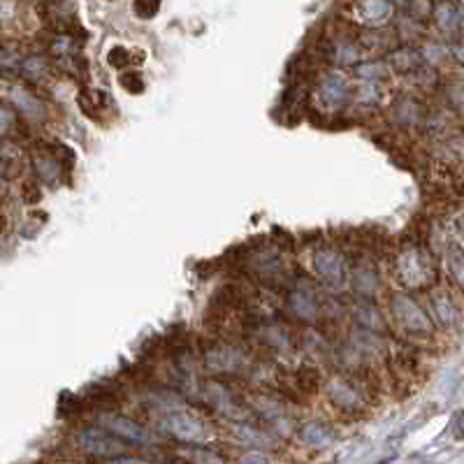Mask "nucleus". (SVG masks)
<instances>
[{"label":"nucleus","instance_id":"11","mask_svg":"<svg viewBox=\"0 0 464 464\" xmlns=\"http://www.w3.org/2000/svg\"><path fill=\"white\" fill-rule=\"evenodd\" d=\"M325 390H328L330 404H332L337 411H341V413H357V411H362L364 404H367V400H364V390L357 386L355 381L343 379V376L330 381Z\"/></svg>","mask_w":464,"mask_h":464},{"label":"nucleus","instance_id":"21","mask_svg":"<svg viewBox=\"0 0 464 464\" xmlns=\"http://www.w3.org/2000/svg\"><path fill=\"white\" fill-rule=\"evenodd\" d=\"M388 63H390V68L395 72H400V75H411L413 70L420 68L422 58L416 49H411V46H400V49H395L388 54Z\"/></svg>","mask_w":464,"mask_h":464},{"label":"nucleus","instance_id":"3","mask_svg":"<svg viewBox=\"0 0 464 464\" xmlns=\"http://www.w3.org/2000/svg\"><path fill=\"white\" fill-rule=\"evenodd\" d=\"M161 429L165 434H170L172 439L188 443V446H204L209 439V427L202 418L193 416L190 411L184 409H175L170 413L161 416Z\"/></svg>","mask_w":464,"mask_h":464},{"label":"nucleus","instance_id":"31","mask_svg":"<svg viewBox=\"0 0 464 464\" xmlns=\"http://www.w3.org/2000/svg\"><path fill=\"white\" fill-rule=\"evenodd\" d=\"M107 61L109 65H114V68H125V65L130 63V51L125 49V46H111L107 51Z\"/></svg>","mask_w":464,"mask_h":464},{"label":"nucleus","instance_id":"26","mask_svg":"<svg viewBox=\"0 0 464 464\" xmlns=\"http://www.w3.org/2000/svg\"><path fill=\"white\" fill-rule=\"evenodd\" d=\"M49 61L44 56H26L21 61V68H19V75H21L26 82H42L49 75Z\"/></svg>","mask_w":464,"mask_h":464},{"label":"nucleus","instance_id":"37","mask_svg":"<svg viewBox=\"0 0 464 464\" xmlns=\"http://www.w3.org/2000/svg\"><path fill=\"white\" fill-rule=\"evenodd\" d=\"M393 5H397V8H407L409 5V0H390Z\"/></svg>","mask_w":464,"mask_h":464},{"label":"nucleus","instance_id":"17","mask_svg":"<svg viewBox=\"0 0 464 464\" xmlns=\"http://www.w3.org/2000/svg\"><path fill=\"white\" fill-rule=\"evenodd\" d=\"M253 413L271 429H278V432H288L290 429V420H288L286 411L278 407L274 397L260 395L258 400H253Z\"/></svg>","mask_w":464,"mask_h":464},{"label":"nucleus","instance_id":"28","mask_svg":"<svg viewBox=\"0 0 464 464\" xmlns=\"http://www.w3.org/2000/svg\"><path fill=\"white\" fill-rule=\"evenodd\" d=\"M328 56H330V61H334L339 65H355L357 58H360V51H357L348 39H339V42H334L330 46Z\"/></svg>","mask_w":464,"mask_h":464},{"label":"nucleus","instance_id":"33","mask_svg":"<svg viewBox=\"0 0 464 464\" xmlns=\"http://www.w3.org/2000/svg\"><path fill=\"white\" fill-rule=\"evenodd\" d=\"M158 8H161V0H135V10H137V15H139V17H144V19L154 17L156 12H158Z\"/></svg>","mask_w":464,"mask_h":464},{"label":"nucleus","instance_id":"2","mask_svg":"<svg viewBox=\"0 0 464 464\" xmlns=\"http://www.w3.org/2000/svg\"><path fill=\"white\" fill-rule=\"evenodd\" d=\"M390 316L404 334L425 337L432 332V318L409 293H395L390 297Z\"/></svg>","mask_w":464,"mask_h":464},{"label":"nucleus","instance_id":"25","mask_svg":"<svg viewBox=\"0 0 464 464\" xmlns=\"http://www.w3.org/2000/svg\"><path fill=\"white\" fill-rule=\"evenodd\" d=\"M446 267L450 278L460 286V290L464 293V247L460 244L450 242L446 247Z\"/></svg>","mask_w":464,"mask_h":464},{"label":"nucleus","instance_id":"5","mask_svg":"<svg viewBox=\"0 0 464 464\" xmlns=\"http://www.w3.org/2000/svg\"><path fill=\"white\" fill-rule=\"evenodd\" d=\"M202 367L214 376H240L247 369V355L228 341H211L202 348Z\"/></svg>","mask_w":464,"mask_h":464},{"label":"nucleus","instance_id":"35","mask_svg":"<svg viewBox=\"0 0 464 464\" xmlns=\"http://www.w3.org/2000/svg\"><path fill=\"white\" fill-rule=\"evenodd\" d=\"M242 462H269V457L260 455V450H258L256 455H247V457H242Z\"/></svg>","mask_w":464,"mask_h":464},{"label":"nucleus","instance_id":"18","mask_svg":"<svg viewBox=\"0 0 464 464\" xmlns=\"http://www.w3.org/2000/svg\"><path fill=\"white\" fill-rule=\"evenodd\" d=\"M297 439H300L304 446L323 450L334 441V432H332V427L325 425L321 420H307L297 427Z\"/></svg>","mask_w":464,"mask_h":464},{"label":"nucleus","instance_id":"27","mask_svg":"<svg viewBox=\"0 0 464 464\" xmlns=\"http://www.w3.org/2000/svg\"><path fill=\"white\" fill-rule=\"evenodd\" d=\"M393 116L402 128H411V125L420 118V114H418V105L411 100V98H400V100L395 102Z\"/></svg>","mask_w":464,"mask_h":464},{"label":"nucleus","instance_id":"1","mask_svg":"<svg viewBox=\"0 0 464 464\" xmlns=\"http://www.w3.org/2000/svg\"><path fill=\"white\" fill-rule=\"evenodd\" d=\"M393 271H395L397 281L409 290L427 286V283L434 278V267H432V262H429L427 251L420 247H413V244L404 247L400 253L395 256Z\"/></svg>","mask_w":464,"mask_h":464},{"label":"nucleus","instance_id":"10","mask_svg":"<svg viewBox=\"0 0 464 464\" xmlns=\"http://www.w3.org/2000/svg\"><path fill=\"white\" fill-rule=\"evenodd\" d=\"M204 397L211 404V409L218 411L223 418L228 420H249L247 416V407L242 404V400L237 397V393H232V388L223 381H207L204 383Z\"/></svg>","mask_w":464,"mask_h":464},{"label":"nucleus","instance_id":"12","mask_svg":"<svg viewBox=\"0 0 464 464\" xmlns=\"http://www.w3.org/2000/svg\"><path fill=\"white\" fill-rule=\"evenodd\" d=\"M348 286L355 293V297L374 300L381 288V278L376 271V265H371L364 258H357L353 265H348Z\"/></svg>","mask_w":464,"mask_h":464},{"label":"nucleus","instance_id":"7","mask_svg":"<svg viewBox=\"0 0 464 464\" xmlns=\"http://www.w3.org/2000/svg\"><path fill=\"white\" fill-rule=\"evenodd\" d=\"M75 441L79 450H84V453H89L91 457L102 462H111L114 457L128 450V443L121 441L114 434H109L107 429L102 427H86L75 436Z\"/></svg>","mask_w":464,"mask_h":464},{"label":"nucleus","instance_id":"34","mask_svg":"<svg viewBox=\"0 0 464 464\" xmlns=\"http://www.w3.org/2000/svg\"><path fill=\"white\" fill-rule=\"evenodd\" d=\"M453 429H455L457 436H464V411H462V413H457L455 422H453Z\"/></svg>","mask_w":464,"mask_h":464},{"label":"nucleus","instance_id":"19","mask_svg":"<svg viewBox=\"0 0 464 464\" xmlns=\"http://www.w3.org/2000/svg\"><path fill=\"white\" fill-rule=\"evenodd\" d=\"M429 309H432V318H436V323L443 325V328H453L460 321V309L453 302V297L443 290H436V293L429 295Z\"/></svg>","mask_w":464,"mask_h":464},{"label":"nucleus","instance_id":"29","mask_svg":"<svg viewBox=\"0 0 464 464\" xmlns=\"http://www.w3.org/2000/svg\"><path fill=\"white\" fill-rule=\"evenodd\" d=\"M434 19L439 24V28L443 30H453L457 24H460V12H457L455 5L450 3H441L439 8L434 10Z\"/></svg>","mask_w":464,"mask_h":464},{"label":"nucleus","instance_id":"23","mask_svg":"<svg viewBox=\"0 0 464 464\" xmlns=\"http://www.w3.org/2000/svg\"><path fill=\"white\" fill-rule=\"evenodd\" d=\"M293 386L297 393L314 395L318 386H321V371H318L314 364H302V367L293 374Z\"/></svg>","mask_w":464,"mask_h":464},{"label":"nucleus","instance_id":"14","mask_svg":"<svg viewBox=\"0 0 464 464\" xmlns=\"http://www.w3.org/2000/svg\"><path fill=\"white\" fill-rule=\"evenodd\" d=\"M10 105L15 107L19 114H21L28 123H42L46 118V107L44 102L39 100V98L33 93L28 86L24 84H15L10 89V96H8Z\"/></svg>","mask_w":464,"mask_h":464},{"label":"nucleus","instance_id":"4","mask_svg":"<svg viewBox=\"0 0 464 464\" xmlns=\"http://www.w3.org/2000/svg\"><path fill=\"white\" fill-rule=\"evenodd\" d=\"M98 425L102 429H107L109 434L118 436L121 441L130 443V446H142L151 448L158 443V436L151 432L147 425L137 422L135 418H128L123 413H114V411L105 409L100 416H98Z\"/></svg>","mask_w":464,"mask_h":464},{"label":"nucleus","instance_id":"15","mask_svg":"<svg viewBox=\"0 0 464 464\" xmlns=\"http://www.w3.org/2000/svg\"><path fill=\"white\" fill-rule=\"evenodd\" d=\"M350 318H353L357 330H367V332H376V334L388 332V323L386 318H383L381 309L374 304V300L357 297L353 307H350Z\"/></svg>","mask_w":464,"mask_h":464},{"label":"nucleus","instance_id":"8","mask_svg":"<svg viewBox=\"0 0 464 464\" xmlns=\"http://www.w3.org/2000/svg\"><path fill=\"white\" fill-rule=\"evenodd\" d=\"M316 98L325 109L339 111L350 100L348 77L339 70H328L316 82Z\"/></svg>","mask_w":464,"mask_h":464},{"label":"nucleus","instance_id":"9","mask_svg":"<svg viewBox=\"0 0 464 464\" xmlns=\"http://www.w3.org/2000/svg\"><path fill=\"white\" fill-rule=\"evenodd\" d=\"M286 302L288 311L300 323H316L318 316H321V302H318L316 288L311 286V281H307V278H297L293 286H290Z\"/></svg>","mask_w":464,"mask_h":464},{"label":"nucleus","instance_id":"36","mask_svg":"<svg viewBox=\"0 0 464 464\" xmlns=\"http://www.w3.org/2000/svg\"><path fill=\"white\" fill-rule=\"evenodd\" d=\"M457 232H460V237H462V242H464V216L457 218Z\"/></svg>","mask_w":464,"mask_h":464},{"label":"nucleus","instance_id":"24","mask_svg":"<svg viewBox=\"0 0 464 464\" xmlns=\"http://www.w3.org/2000/svg\"><path fill=\"white\" fill-rule=\"evenodd\" d=\"M24 121H26V118L19 114V111L12 107L10 102H3V114H0V128H3V137L5 139L15 137V142H17V137H26Z\"/></svg>","mask_w":464,"mask_h":464},{"label":"nucleus","instance_id":"20","mask_svg":"<svg viewBox=\"0 0 464 464\" xmlns=\"http://www.w3.org/2000/svg\"><path fill=\"white\" fill-rule=\"evenodd\" d=\"M390 15H393V3L390 0H362L357 5V17L369 26L386 24Z\"/></svg>","mask_w":464,"mask_h":464},{"label":"nucleus","instance_id":"30","mask_svg":"<svg viewBox=\"0 0 464 464\" xmlns=\"http://www.w3.org/2000/svg\"><path fill=\"white\" fill-rule=\"evenodd\" d=\"M3 72L8 75L10 70H19L21 68V54H19V46L15 42H5L3 44Z\"/></svg>","mask_w":464,"mask_h":464},{"label":"nucleus","instance_id":"16","mask_svg":"<svg viewBox=\"0 0 464 464\" xmlns=\"http://www.w3.org/2000/svg\"><path fill=\"white\" fill-rule=\"evenodd\" d=\"M30 163H33V172H35V177L46 186H56L58 181H61V175H65L61 161L56 158V154L51 151L49 144H46V149L33 151Z\"/></svg>","mask_w":464,"mask_h":464},{"label":"nucleus","instance_id":"32","mask_svg":"<svg viewBox=\"0 0 464 464\" xmlns=\"http://www.w3.org/2000/svg\"><path fill=\"white\" fill-rule=\"evenodd\" d=\"M121 86L130 93H142L144 91V79L139 72H125L121 77Z\"/></svg>","mask_w":464,"mask_h":464},{"label":"nucleus","instance_id":"22","mask_svg":"<svg viewBox=\"0 0 464 464\" xmlns=\"http://www.w3.org/2000/svg\"><path fill=\"white\" fill-rule=\"evenodd\" d=\"M390 63L388 61H376V58H367V61H357L353 65V75L360 82H383L390 77Z\"/></svg>","mask_w":464,"mask_h":464},{"label":"nucleus","instance_id":"6","mask_svg":"<svg viewBox=\"0 0 464 464\" xmlns=\"http://www.w3.org/2000/svg\"><path fill=\"white\" fill-rule=\"evenodd\" d=\"M314 274L325 288L341 290L348 281V265L334 247L321 244L314 251Z\"/></svg>","mask_w":464,"mask_h":464},{"label":"nucleus","instance_id":"13","mask_svg":"<svg viewBox=\"0 0 464 464\" xmlns=\"http://www.w3.org/2000/svg\"><path fill=\"white\" fill-rule=\"evenodd\" d=\"M271 427L262 425H253L249 420H235L232 425V436L240 441V446L249 448V450H274L276 448V434L269 432Z\"/></svg>","mask_w":464,"mask_h":464}]
</instances>
